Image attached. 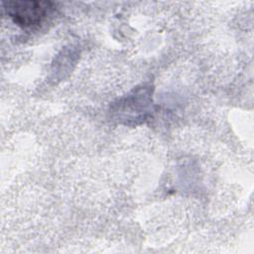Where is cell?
<instances>
[{"instance_id": "1", "label": "cell", "mask_w": 254, "mask_h": 254, "mask_svg": "<svg viewBox=\"0 0 254 254\" xmlns=\"http://www.w3.org/2000/svg\"><path fill=\"white\" fill-rule=\"evenodd\" d=\"M7 15L23 29H37L55 11L50 1H9L3 3Z\"/></svg>"}, {"instance_id": "2", "label": "cell", "mask_w": 254, "mask_h": 254, "mask_svg": "<svg viewBox=\"0 0 254 254\" xmlns=\"http://www.w3.org/2000/svg\"><path fill=\"white\" fill-rule=\"evenodd\" d=\"M152 109V90L150 86L137 87L114 104L112 112L115 119L124 124H138L146 119Z\"/></svg>"}]
</instances>
